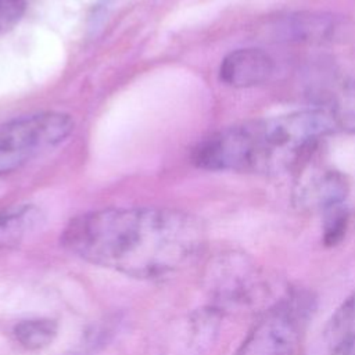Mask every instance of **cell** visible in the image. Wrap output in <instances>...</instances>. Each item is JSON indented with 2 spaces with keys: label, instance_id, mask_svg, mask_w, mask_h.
Masks as SVG:
<instances>
[{
  "label": "cell",
  "instance_id": "cell-1",
  "mask_svg": "<svg viewBox=\"0 0 355 355\" xmlns=\"http://www.w3.org/2000/svg\"><path fill=\"white\" fill-rule=\"evenodd\" d=\"M204 240L197 218L157 207L90 211L71 219L61 237L80 259L137 279L182 269L198 255Z\"/></svg>",
  "mask_w": 355,
  "mask_h": 355
},
{
  "label": "cell",
  "instance_id": "cell-2",
  "mask_svg": "<svg viewBox=\"0 0 355 355\" xmlns=\"http://www.w3.org/2000/svg\"><path fill=\"white\" fill-rule=\"evenodd\" d=\"M334 130V122L320 108L252 119L226 126L201 140L191 161L207 171L280 173Z\"/></svg>",
  "mask_w": 355,
  "mask_h": 355
},
{
  "label": "cell",
  "instance_id": "cell-3",
  "mask_svg": "<svg viewBox=\"0 0 355 355\" xmlns=\"http://www.w3.org/2000/svg\"><path fill=\"white\" fill-rule=\"evenodd\" d=\"M73 132L71 115L43 111L0 125V175L14 172L55 148Z\"/></svg>",
  "mask_w": 355,
  "mask_h": 355
},
{
  "label": "cell",
  "instance_id": "cell-4",
  "mask_svg": "<svg viewBox=\"0 0 355 355\" xmlns=\"http://www.w3.org/2000/svg\"><path fill=\"white\" fill-rule=\"evenodd\" d=\"M308 312L302 295L282 300L262 315L236 355H301Z\"/></svg>",
  "mask_w": 355,
  "mask_h": 355
},
{
  "label": "cell",
  "instance_id": "cell-5",
  "mask_svg": "<svg viewBox=\"0 0 355 355\" xmlns=\"http://www.w3.org/2000/svg\"><path fill=\"white\" fill-rule=\"evenodd\" d=\"M273 28L280 40L324 44L348 39L352 25L333 14L297 12L283 17Z\"/></svg>",
  "mask_w": 355,
  "mask_h": 355
},
{
  "label": "cell",
  "instance_id": "cell-6",
  "mask_svg": "<svg viewBox=\"0 0 355 355\" xmlns=\"http://www.w3.org/2000/svg\"><path fill=\"white\" fill-rule=\"evenodd\" d=\"M348 193L345 178L331 168L313 166L295 183L294 202L309 211H326L344 205Z\"/></svg>",
  "mask_w": 355,
  "mask_h": 355
},
{
  "label": "cell",
  "instance_id": "cell-7",
  "mask_svg": "<svg viewBox=\"0 0 355 355\" xmlns=\"http://www.w3.org/2000/svg\"><path fill=\"white\" fill-rule=\"evenodd\" d=\"M275 71L273 58L257 47L230 51L220 62L219 78L232 87L244 89L265 83Z\"/></svg>",
  "mask_w": 355,
  "mask_h": 355
},
{
  "label": "cell",
  "instance_id": "cell-8",
  "mask_svg": "<svg viewBox=\"0 0 355 355\" xmlns=\"http://www.w3.org/2000/svg\"><path fill=\"white\" fill-rule=\"evenodd\" d=\"M323 96L319 108L331 118L336 129L355 133V82L340 79Z\"/></svg>",
  "mask_w": 355,
  "mask_h": 355
},
{
  "label": "cell",
  "instance_id": "cell-9",
  "mask_svg": "<svg viewBox=\"0 0 355 355\" xmlns=\"http://www.w3.org/2000/svg\"><path fill=\"white\" fill-rule=\"evenodd\" d=\"M327 355H355V291L334 312L329 323Z\"/></svg>",
  "mask_w": 355,
  "mask_h": 355
},
{
  "label": "cell",
  "instance_id": "cell-10",
  "mask_svg": "<svg viewBox=\"0 0 355 355\" xmlns=\"http://www.w3.org/2000/svg\"><path fill=\"white\" fill-rule=\"evenodd\" d=\"M40 223V212L32 205H21L0 215V247L21 243Z\"/></svg>",
  "mask_w": 355,
  "mask_h": 355
},
{
  "label": "cell",
  "instance_id": "cell-11",
  "mask_svg": "<svg viewBox=\"0 0 355 355\" xmlns=\"http://www.w3.org/2000/svg\"><path fill=\"white\" fill-rule=\"evenodd\" d=\"M14 333L24 347L36 349L51 343L57 333V326L50 319H31L18 323Z\"/></svg>",
  "mask_w": 355,
  "mask_h": 355
},
{
  "label": "cell",
  "instance_id": "cell-12",
  "mask_svg": "<svg viewBox=\"0 0 355 355\" xmlns=\"http://www.w3.org/2000/svg\"><path fill=\"white\" fill-rule=\"evenodd\" d=\"M348 211L344 205L331 208L323 214V240L327 245L337 244L345 234Z\"/></svg>",
  "mask_w": 355,
  "mask_h": 355
},
{
  "label": "cell",
  "instance_id": "cell-13",
  "mask_svg": "<svg viewBox=\"0 0 355 355\" xmlns=\"http://www.w3.org/2000/svg\"><path fill=\"white\" fill-rule=\"evenodd\" d=\"M25 0H0V33L11 29L24 15Z\"/></svg>",
  "mask_w": 355,
  "mask_h": 355
}]
</instances>
